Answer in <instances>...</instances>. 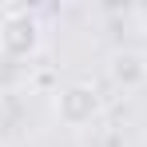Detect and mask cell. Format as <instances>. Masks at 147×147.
Here are the masks:
<instances>
[{
  "label": "cell",
  "instance_id": "cell-1",
  "mask_svg": "<svg viewBox=\"0 0 147 147\" xmlns=\"http://www.w3.org/2000/svg\"><path fill=\"white\" fill-rule=\"evenodd\" d=\"M44 48V24L32 8H8L0 16V56L4 60H32Z\"/></svg>",
  "mask_w": 147,
  "mask_h": 147
},
{
  "label": "cell",
  "instance_id": "cell-2",
  "mask_svg": "<svg viewBox=\"0 0 147 147\" xmlns=\"http://www.w3.org/2000/svg\"><path fill=\"white\" fill-rule=\"evenodd\" d=\"M52 107H56V119L64 123V127L84 131L88 123H96L103 115V96H99V88L92 80H72V84H64L56 92Z\"/></svg>",
  "mask_w": 147,
  "mask_h": 147
},
{
  "label": "cell",
  "instance_id": "cell-3",
  "mask_svg": "<svg viewBox=\"0 0 147 147\" xmlns=\"http://www.w3.org/2000/svg\"><path fill=\"white\" fill-rule=\"evenodd\" d=\"M111 80H115L119 88H135V84H143V80H147V60L135 56V52H119V56L111 60Z\"/></svg>",
  "mask_w": 147,
  "mask_h": 147
},
{
  "label": "cell",
  "instance_id": "cell-4",
  "mask_svg": "<svg viewBox=\"0 0 147 147\" xmlns=\"http://www.w3.org/2000/svg\"><path fill=\"white\" fill-rule=\"evenodd\" d=\"M0 60H4V56H0Z\"/></svg>",
  "mask_w": 147,
  "mask_h": 147
}]
</instances>
